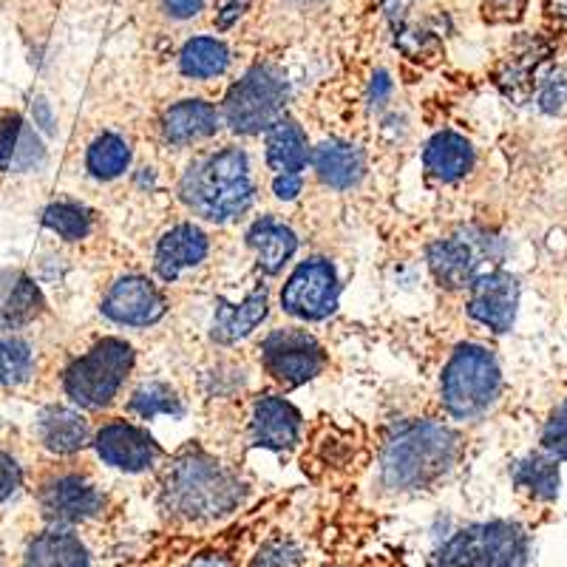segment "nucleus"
<instances>
[{
	"label": "nucleus",
	"mask_w": 567,
	"mask_h": 567,
	"mask_svg": "<svg viewBox=\"0 0 567 567\" xmlns=\"http://www.w3.org/2000/svg\"><path fill=\"white\" fill-rule=\"evenodd\" d=\"M32 374V349L18 338H0V386L29 381Z\"/></svg>",
	"instance_id": "c756f323"
},
{
	"label": "nucleus",
	"mask_w": 567,
	"mask_h": 567,
	"mask_svg": "<svg viewBox=\"0 0 567 567\" xmlns=\"http://www.w3.org/2000/svg\"><path fill=\"white\" fill-rule=\"evenodd\" d=\"M182 71H185L187 78L196 80H207L216 78L221 71L227 69L230 63V54H227L225 43L216 38H194L190 43H185L179 54Z\"/></svg>",
	"instance_id": "a878e982"
},
{
	"label": "nucleus",
	"mask_w": 567,
	"mask_h": 567,
	"mask_svg": "<svg viewBox=\"0 0 567 567\" xmlns=\"http://www.w3.org/2000/svg\"><path fill=\"white\" fill-rule=\"evenodd\" d=\"M23 567H89V550L78 536L49 530L29 545Z\"/></svg>",
	"instance_id": "5701e85b"
},
{
	"label": "nucleus",
	"mask_w": 567,
	"mask_h": 567,
	"mask_svg": "<svg viewBox=\"0 0 567 567\" xmlns=\"http://www.w3.org/2000/svg\"><path fill=\"white\" fill-rule=\"evenodd\" d=\"M432 567H528V536L505 519L468 525L434 554Z\"/></svg>",
	"instance_id": "39448f33"
},
{
	"label": "nucleus",
	"mask_w": 567,
	"mask_h": 567,
	"mask_svg": "<svg viewBox=\"0 0 567 567\" xmlns=\"http://www.w3.org/2000/svg\"><path fill=\"white\" fill-rule=\"evenodd\" d=\"M272 194L278 199H296L301 194V176L298 174H278L276 182H272Z\"/></svg>",
	"instance_id": "ea45409f"
},
{
	"label": "nucleus",
	"mask_w": 567,
	"mask_h": 567,
	"mask_svg": "<svg viewBox=\"0 0 567 567\" xmlns=\"http://www.w3.org/2000/svg\"><path fill=\"white\" fill-rule=\"evenodd\" d=\"M239 477L205 452L187 449L162 480V503L182 519H219L241 503Z\"/></svg>",
	"instance_id": "f257e3e1"
},
{
	"label": "nucleus",
	"mask_w": 567,
	"mask_h": 567,
	"mask_svg": "<svg viewBox=\"0 0 567 567\" xmlns=\"http://www.w3.org/2000/svg\"><path fill=\"white\" fill-rule=\"evenodd\" d=\"M207 256L205 233L194 225H176L159 239L156 247V272L165 281H176L182 270L196 267Z\"/></svg>",
	"instance_id": "dca6fc26"
},
{
	"label": "nucleus",
	"mask_w": 567,
	"mask_h": 567,
	"mask_svg": "<svg viewBox=\"0 0 567 567\" xmlns=\"http://www.w3.org/2000/svg\"><path fill=\"white\" fill-rule=\"evenodd\" d=\"M134 367V349L125 341L105 338L65 372V394L85 409H103L116 398L125 374Z\"/></svg>",
	"instance_id": "423d86ee"
},
{
	"label": "nucleus",
	"mask_w": 567,
	"mask_h": 567,
	"mask_svg": "<svg viewBox=\"0 0 567 567\" xmlns=\"http://www.w3.org/2000/svg\"><path fill=\"white\" fill-rule=\"evenodd\" d=\"M312 165L323 185L329 187H352L363 176V154L347 142L329 140L321 142L312 154Z\"/></svg>",
	"instance_id": "6ab92c4d"
},
{
	"label": "nucleus",
	"mask_w": 567,
	"mask_h": 567,
	"mask_svg": "<svg viewBox=\"0 0 567 567\" xmlns=\"http://www.w3.org/2000/svg\"><path fill=\"white\" fill-rule=\"evenodd\" d=\"M45 162V151H43V142H40V136L34 134L29 125H23L20 128V140H18V148H14V156H12V171H34L40 168Z\"/></svg>",
	"instance_id": "2f4dec72"
},
{
	"label": "nucleus",
	"mask_w": 567,
	"mask_h": 567,
	"mask_svg": "<svg viewBox=\"0 0 567 567\" xmlns=\"http://www.w3.org/2000/svg\"><path fill=\"white\" fill-rule=\"evenodd\" d=\"M503 392V372L494 354L477 343H465L452 354L443 372V406L457 420L488 412Z\"/></svg>",
	"instance_id": "20e7f679"
},
{
	"label": "nucleus",
	"mask_w": 567,
	"mask_h": 567,
	"mask_svg": "<svg viewBox=\"0 0 567 567\" xmlns=\"http://www.w3.org/2000/svg\"><path fill=\"white\" fill-rule=\"evenodd\" d=\"M20 483H23L20 465L14 463L9 454L0 452V503H3V499H9V496L20 488Z\"/></svg>",
	"instance_id": "e433bc0d"
},
{
	"label": "nucleus",
	"mask_w": 567,
	"mask_h": 567,
	"mask_svg": "<svg viewBox=\"0 0 567 567\" xmlns=\"http://www.w3.org/2000/svg\"><path fill=\"white\" fill-rule=\"evenodd\" d=\"M247 245L256 250L258 267L265 272H270V276H276V272H281L284 265L292 258L298 239L296 233H292L290 227H284L281 221L261 219L250 227V233H247Z\"/></svg>",
	"instance_id": "412c9836"
},
{
	"label": "nucleus",
	"mask_w": 567,
	"mask_h": 567,
	"mask_svg": "<svg viewBox=\"0 0 567 567\" xmlns=\"http://www.w3.org/2000/svg\"><path fill=\"white\" fill-rule=\"evenodd\" d=\"M165 298L148 278L128 276L116 281L103 301V312L125 327H148L165 316Z\"/></svg>",
	"instance_id": "9b49d317"
},
{
	"label": "nucleus",
	"mask_w": 567,
	"mask_h": 567,
	"mask_svg": "<svg viewBox=\"0 0 567 567\" xmlns=\"http://www.w3.org/2000/svg\"><path fill=\"white\" fill-rule=\"evenodd\" d=\"M301 414L281 398H261L252 409V443L261 449H292L298 443Z\"/></svg>",
	"instance_id": "2eb2a0df"
},
{
	"label": "nucleus",
	"mask_w": 567,
	"mask_h": 567,
	"mask_svg": "<svg viewBox=\"0 0 567 567\" xmlns=\"http://www.w3.org/2000/svg\"><path fill=\"white\" fill-rule=\"evenodd\" d=\"M287 83L270 65H256L227 91L225 120L239 134H261L284 116L287 109Z\"/></svg>",
	"instance_id": "0eeeda50"
},
{
	"label": "nucleus",
	"mask_w": 567,
	"mask_h": 567,
	"mask_svg": "<svg viewBox=\"0 0 567 567\" xmlns=\"http://www.w3.org/2000/svg\"><path fill=\"white\" fill-rule=\"evenodd\" d=\"M511 477H514L516 488L528 491L534 499L542 503H550L559 494V460L545 454H528L519 463H514L511 468Z\"/></svg>",
	"instance_id": "393cba45"
},
{
	"label": "nucleus",
	"mask_w": 567,
	"mask_h": 567,
	"mask_svg": "<svg viewBox=\"0 0 567 567\" xmlns=\"http://www.w3.org/2000/svg\"><path fill=\"white\" fill-rule=\"evenodd\" d=\"M550 12L567 20V0H550Z\"/></svg>",
	"instance_id": "c03bdc74"
},
{
	"label": "nucleus",
	"mask_w": 567,
	"mask_h": 567,
	"mask_svg": "<svg viewBox=\"0 0 567 567\" xmlns=\"http://www.w3.org/2000/svg\"><path fill=\"white\" fill-rule=\"evenodd\" d=\"M165 12L174 14V18H196L202 12V0H162Z\"/></svg>",
	"instance_id": "a19ab883"
},
{
	"label": "nucleus",
	"mask_w": 567,
	"mask_h": 567,
	"mask_svg": "<svg viewBox=\"0 0 567 567\" xmlns=\"http://www.w3.org/2000/svg\"><path fill=\"white\" fill-rule=\"evenodd\" d=\"M34 120L43 125L45 131H54V120H52V111L45 105V100H34Z\"/></svg>",
	"instance_id": "37998d69"
},
{
	"label": "nucleus",
	"mask_w": 567,
	"mask_h": 567,
	"mask_svg": "<svg viewBox=\"0 0 567 567\" xmlns=\"http://www.w3.org/2000/svg\"><path fill=\"white\" fill-rule=\"evenodd\" d=\"M40 508L49 523L74 525L103 511V494L80 477H60L40 491Z\"/></svg>",
	"instance_id": "f8f14e48"
},
{
	"label": "nucleus",
	"mask_w": 567,
	"mask_h": 567,
	"mask_svg": "<svg viewBox=\"0 0 567 567\" xmlns=\"http://www.w3.org/2000/svg\"><path fill=\"white\" fill-rule=\"evenodd\" d=\"M250 7V0H219V7H216V23L221 29H230L241 14L247 12Z\"/></svg>",
	"instance_id": "58836bf2"
},
{
	"label": "nucleus",
	"mask_w": 567,
	"mask_h": 567,
	"mask_svg": "<svg viewBox=\"0 0 567 567\" xmlns=\"http://www.w3.org/2000/svg\"><path fill=\"white\" fill-rule=\"evenodd\" d=\"M267 316V290H252L245 301L236 303L219 301L216 318H213V338L219 343H236L247 338Z\"/></svg>",
	"instance_id": "f3484780"
},
{
	"label": "nucleus",
	"mask_w": 567,
	"mask_h": 567,
	"mask_svg": "<svg viewBox=\"0 0 567 567\" xmlns=\"http://www.w3.org/2000/svg\"><path fill=\"white\" fill-rule=\"evenodd\" d=\"M43 225L49 230H54L58 236L69 241L85 239L91 230V216L78 205H69V202H60V205L45 207L43 213Z\"/></svg>",
	"instance_id": "c85d7f7f"
},
{
	"label": "nucleus",
	"mask_w": 567,
	"mask_h": 567,
	"mask_svg": "<svg viewBox=\"0 0 567 567\" xmlns=\"http://www.w3.org/2000/svg\"><path fill=\"white\" fill-rule=\"evenodd\" d=\"M216 128H219V111L202 100H185V103L174 105L162 120L165 140L176 142V145L205 140V136L216 134Z\"/></svg>",
	"instance_id": "aec40b11"
},
{
	"label": "nucleus",
	"mask_w": 567,
	"mask_h": 567,
	"mask_svg": "<svg viewBox=\"0 0 567 567\" xmlns=\"http://www.w3.org/2000/svg\"><path fill=\"white\" fill-rule=\"evenodd\" d=\"M43 312V296L34 287L32 278H18L12 290H9L7 301L0 303V327L3 329H18L27 327L29 321Z\"/></svg>",
	"instance_id": "bb28decb"
},
{
	"label": "nucleus",
	"mask_w": 567,
	"mask_h": 567,
	"mask_svg": "<svg viewBox=\"0 0 567 567\" xmlns=\"http://www.w3.org/2000/svg\"><path fill=\"white\" fill-rule=\"evenodd\" d=\"M460 454V437L443 423L406 425L383 452V485L392 491H420L437 483Z\"/></svg>",
	"instance_id": "f03ea898"
},
{
	"label": "nucleus",
	"mask_w": 567,
	"mask_h": 567,
	"mask_svg": "<svg viewBox=\"0 0 567 567\" xmlns=\"http://www.w3.org/2000/svg\"><path fill=\"white\" fill-rule=\"evenodd\" d=\"M301 565V550L290 542H272L256 556L252 567H298Z\"/></svg>",
	"instance_id": "72a5a7b5"
},
{
	"label": "nucleus",
	"mask_w": 567,
	"mask_h": 567,
	"mask_svg": "<svg viewBox=\"0 0 567 567\" xmlns=\"http://www.w3.org/2000/svg\"><path fill=\"white\" fill-rule=\"evenodd\" d=\"M542 449L556 460H567V400L550 414L542 432Z\"/></svg>",
	"instance_id": "473e14b6"
},
{
	"label": "nucleus",
	"mask_w": 567,
	"mask_h": 567,
	"mask_svg": "<svg viewBox=\"0 0 567 567\" xmlns=\"http://www.w3.org/2000/svg\"><path fill=\"white\" fill-rule=\"evenodd\" d=\"M485 256V239L474 236H454L443 239L429 250V265H432L434 278L449 290L471 287V281L480 276V265Z\"/></svg>",
	"instance_id": "4468645a"
},
{
	"label": "nucleus",
	"mask_w": 567,
	"mask_h": 567,
	"mask_svg": "<svg viewBox=\"0 0 567 567\" xmlns=\"http://www.w3.org/2000/svg\"><path fill=\"white\" fill-rule=\"evenodd\" d=\"M389 91H392V80H389L386 71H378L372 80V105H383L389 100Z\"/></svg>",
	"instance_id": "79ce46f5"
},
{
	"label": "nucleus",
	"mask_w": 567,
	"mask_h": 567,
	"mask_svg": "<svg viewBox=\"0 0 567 567\" xmlns=\"http://www.w3.org/2000/svg\"><path fill=\"white\" fill-rule=\"evenodd\" d=\"M525 7L528 0H483V18L488 23H516Z\"/></svg>",
	"instance_id": "f704fd0d"
},
{
	"label": "nucleus",
	"mask_w": 567,
	"mask_h": 567,
	"mask_svg": "<svg viewBox=\"0 0 567 567\" xmlns=\"http://www.w3.org/2000/svg\"><path fill=\"white\" fill-rule=\"evenodd\" d=\"M423 162L429 174L443 182H452L468 174L471 165H474V148H471V142L465 136L443 131L425 145Z\"/></svg>",
	"instance_id": "4be33fe9"
},
{
	"label": "nucleus",
	"mask_w": 567,
	"mask_h": 567,
	"mask_svg": "<svg viewBox=\"0 0 567 567\" xmlns=\"http://www.w3.org/2000/svg\"><path fill=\"white\" fill-rule=\"evenodd\" d=\"M567 103V78L565 74H556L545 83L542 89V109L545 111H559Z\"/></svg>",
	"instance_id": "4c0bfd02"
},
{
	"label": "nucleus",
	"mask_w": 567,
	"mask_h": 567,
	"mask_svg": "<svg viewBox=\"0 0 567 567\" xmlns=\"http://www.w3.org/2000/svg\"><path fill=\"white\" fill-rule=\"evenodd\" d=\"M131 409H134L140 417L151 420L156 414H182V403L168 386H162V383H148V386H142L140 392L131 398Z\"/></svg>",
	"instance_id": "7c9ffc66"
},
{
	"label": "nucleus",
	"mask_w": 567,
	"mask_h": 567,
	"mask_svg": "<svg viewBox=\"0 0 567 567\" xmlns=\"http://www.w3.org/2000/svg\"><path fill=\"white\" fill-rule=\"evenodd\" d=\"M516 307H519V284L508 272H483L471 281L468 312L474 321L485 323L494 332H508L514 327Z\"/></svg>",
	"instance_id": "9d476101"
},
{
	"label": "nucleus",
	"mask_w": 567,
	"mask_h": 567,
	"mask_svg": "<svg viewBox=\"0 0 567 567\" xmlns=\"http://www.w3.org/2000/svg\"><path fill=\"white\" fill-rule=\"evenodd\" d=\"M94 449L103 457V463L123 471H145L159 457V445L154 443V437L136 425L123 423V420L103 425L97 432V440H94Z\"/></svg>",
	"instance_id": "ddd939ff"
},
{
	"label": "nucleus",
	"mask_w": 567,
	"mask_h": 567,
	"mask_svg": "<svg viewBox=\"0 0 567 567\" xmlns=\"http://www.w3.org/2000/svg\"><path fill=\"white\" fill-rule=\"evenodd\" d=\"M182 199L202 219L227 221L252 202V182L247 156L239 148L196 159L182 176Z\"/></svg>",
	"instance_id": "7ed1b4c3"
},
{
	"label": "nucleus",
	"mask_w": 567,
	"mask_h": 567,
	"mask_svg": "<svg viewBox=\"0 0 567 567\" xmlns=\"http://www.w3.org/2000/svg\"><path fill=\"white\" fill-rule=\"evenodd\" d=\"M338 292L341 287H338L332 265L323 258H310L298 265V270L290 276L281 292V303L290 316L303 318V321H321L336 312Z\"/></svg>",
	"instance_id": "1a4fd4ad"
},
{
	"label": "nucleus",
	"mask_w": 567,
	"mask_h": 567,
	"mask_svg": "<svg viewBox=\"0 0 567 567\" xmlns=\"http://www.w3.org/2000/svg\"><path fill=\"white\" fill-rule=\"evenodd\" d=\"M20 128H23V120L20 116H3L0 120V168L12 171V156L18 148Z\"/></svg>",
	"instance_id": "c9c22d12"
},
{
	"label": "nucleus",
	"mask_w": 567,
	"mask_h": 567,
	"mask_svg": "<svg viewBox=\"0 0 567 567\" xmlns=\"http://www.w3.org/2000/svg\"><path fill=\"white\" fill-rule=\"evenodd\" d=\"M40 443L54 454H74L80 452L89 440V425L78 412L63 406H52L40 412L38 423H34Z\"/></svg>",
	"instance_id": "a211bd4d"
},
{
	"label": "nucleus",
	"mask_w": 567,
	"mask_h": 567,
	"mask_svg": "<svg viewBox=\"0 0 567 567\" xmlns=\"http://www.w3.org/2000/svg\"><path fill=\"white\" fill-rule=\"evenodd\" d=\"M261 361L267 372L284 386H301L321 374L323 349L303 329H276L265 343H261Z\"/></svg>",
	"instance_id": "6e6552de"
},
{
	"label": "nucleus",
	"mask_w": 567,
	"mask_h": 567,
	"mask_svg": "<svg viewBox=\"0 0 567 567\" xmlns=\"http://www.w3.org/2000/svg\"><path fill=\"white\" fill-rule=\"evenodd\" d=\"M128 145H125V140H120L116 134H103L100 140H94V145L89 148V171L97 176V179H114V176H120L128 168Z\"/></svg>",
	"instance_id": "cd10ccee"
},
{
	"label": "nucleus",
	"mask_w": 567,
	"mask_h": 567,
	"mask_svg": "<svg viewBox=\"0 0 567 567\" xmlns=\"http://www.w3.org/2000/svg\"><path fill=\"white\" fill-rule=\"evenodd\" d=\"M310 151H307V136L292 120H278L267 134V162L278 174H298L307 165Z\"/></svg>",
	"instance_id": "b1692460"
}]
</instances>
